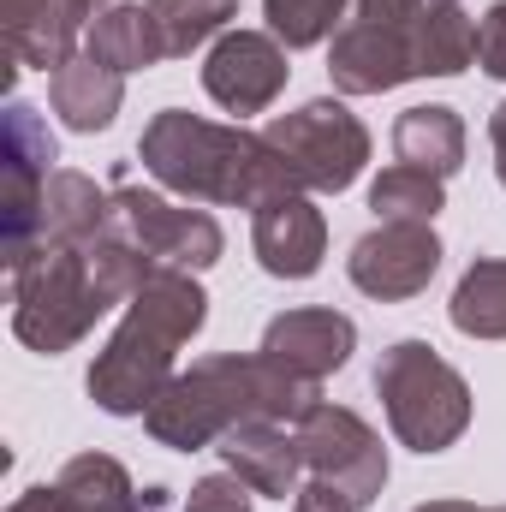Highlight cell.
I'll return each mask as SVG.
<instances>
[{
	"label": "cell",
	"instance_id": "836d02e7",
	"mask_svg": "<svg viewBox=\"0 0 506 512\" xmlns=\"http://www.w3.org/2000/svg\"><path fill=\"white\" fill-rule=\"evenodd\" d=\"M143 501H149V507H143V512H161V507H167V489H149Z\"/></svg>",
	"mask_w": 506,
	"mask_h": 512
},
{
	"label": "cell",
	"instance_id": "277c9868",
	"mask_svg": "<svg viewBox=\"0 0 506 512\" xmlns=\"http://www.w3.org/2000/svg\"><path fill=\"white\" fill-rule=\"evenodd\" d=\"M376 399L387 429L411 453H447L471 429V382L429 346V340H393L376 358Z\"/></svg>",
	"mask_w": 506,
	"mask_h": 512
},
{
	"label": "cell",
	"instance_id": "d6a6232c",
	"mask_svg": "<svg viewBox=\"0 0 506 512\" xmlns=\"http://www.w3.org/2000/svg\"><path fill=\"white\" fill-rule=\"evenodd\" d=\"M411 512H489V507H471V501H423V507Z\"/></svg>",
	"mask_w": 506,
	"mask_h": 512
},
{
	"label": "cell",
	"instance_id": "2e32d148",
	"mask_svg": "<svg viewBox=\"0 0 506 512\" xmlns=\"http://www.w3.org/2000/svg\"><path fill=\"white\" fill-rule=\"evenodd\" d=\"M215 453H221V465L239 483H251L256 495H268V501H286V495L304 489L298 483L304 453H298V435L286 423H239V429H227L215 441Z\"/></svg>",
	"mask_w": 506,
	"mask_h": 512
},
{
	"label": "cell",
	"instance_id": "5b68a950",
	"mask_svg": "<svg viewBox=\"0 0 506 512\" xmlns=\"http://www.w3.org/2000/svg\"><path fill=\"white\" fill-rule=\"evenodd\" d=\"M108 310L114 304L90 274V251L78 245H36L12 268V334L42 358L72 352Z\"/></svg>",
	"mask_w": 506,
	"mask_h": 512
},
{
	"label": "cell",
	"instance_id": "ba28073f",
	"mask_svg": "<svg viewBox=\"0 0 506 512\" xmlns=\"http://www.w3.org/2000/svg\"><path fill=\"white\" fill-rule=\"evenodd\" d=\"M298 453H304V471L334 483L352 507H376L381 489H387V447L381 435L352 411V405H334V399H316L298 423Z\"/></svg>",
	"mask_w": 506,
	"mask_h": 512
},
{
	"label": "cell",
	"instance_id": "cb8c5ba5",
	"mask_svg": "<svg viewBox=\"0 0 506 512\" xmlns=\"http://www.w3.org/2000/svg\"><path fill=\"white\" fill-rule=\"evenodd\" d=\"M143 6H149V18L161 30L167 60H185L203 42H221L227 24L239 18V0H143Z\"/></svg>",
	"mask_w": 506,
	"mask_h": 512
},
{
	"label": "cell",
	"instance_id": "e0dca14e",
	"mask_svg": "<svg viewBox=\"0 0 506 512\" xmlns=\"http://www.w3.org/2000/svg\"><path fill=\"white\" fill-rule=\"evenodd\" d=\"M120 102H126V72L102 66L96 54H72V60L48 78V108L60 114L66 131H84V137L108 131L120 120Z\"/></svg>",
	"mask_w": 506,
	"mask_h": 512
},
{
	"label": "cell",
	"instance_id": "9c48e42d",
	"mask_svg": "<svg viewBox=\"0 0 506 512\" xmlns=\"http://www.w3.org/2000/svg\"><path fill=\"white\" fill-rule=\"evenodd\" d=\"M48 161L54 155V131L36 120V108H24L18 96L6 102V143H0V173H6V197H0V262L6 274L42 245V191H48Z\"/></svg>",
	"mask_w": 506,
	"mask_h": 512
},
{
	"label": "cell",
	"instance_id": "484cf974",
	"mask_svg": "<svg viewBox=\"0 0 506 512\" xmlns=\"http://www.w3.org/2000/svg\"><path fill=\"white\" fill-rule=\"evenodd\" d=\"M346 6L352 0H262V18H268V36L292 54V48L328 42L346 24Z\"/></svg>",
	"mask_w": 506,
	"mask_h": 512
},
{
	"label": "cell",
	"instance_id": "e575fe53",
	"mask_svg": "<svg viewBox=\"0 0 506 512\" xmlns=\"http://www.w3.org/2000/svg\"><path fill=\"white\" fill-rule=\"evenodd\" d=\"M84 6H90V12H102V6H114V0H84Z\"/></svg>",
	"mask_w": 506,
	"mask_h": 512
},
{
	"label": "cell",
	"instance_id": "6da1fadb",
	"mask_svg": "<svg viewBox=\"0 0 506 512\" xmlns=\"http://www.w3.org/2000/svg\"><path fill=\"white\" fill-rule=\"evenodd\" d=\"M322 387L280 370L268 352H215L179 370L143 411V429L173 453H203L239 423H298Z\"/></svg>",
	"mask_w": 506,
	"mask_h": 512
},
{
	"label": "cell",
	"instance_id": "603a6c76",
	"mask_svg": "<svg viewBox=\"0 0 506 512\" xmlns=\"http://www.w3.org/2000/svg\"><path fill=\"white\" fill-rule=\"evenodd\" d=\"M447 316L465 340H506V256H477L459 274Z\"/></svg>",
	"mask_w": 506,
	"mask_h": 512
},
{
	"label": "cell",
	"instance_id": "ffe728a7",
	"mask_svg": "<svg viewBox=\"0 0 506 512\" xmlns=\"http://www.w3.org/2000/svg\"><path fill=\"white\" fill-rule=\"evenodd\" d=\"M84 54H96V60L114 66V72H149V66L167 60L149 6H131V0H114V6H102V12L90 18V30H84Z\"/></svg>",
	"mask_w": 506,
	"mask_h": 512
},
{
	"label": "cell",
	"instance_id": "d590c367",
	"mask_svg": "<svg viewBox=\"0 0 506 512\" xmlns=\"http://www.w3.org/2000/svg\"><path fill=\"white\" fill-rule=\"evenodd\" d=\"M489 512H506V507H489Z\"/></svg>",
	"mask_w": 506,
	"mask_h": 512
},
{
	"label": "cell",
	"instance_id": "52a82bcc",
	"mask_svg": "<svg viewBox=\"0 0 506 512\" xmlns=\"http://www.w3.org/2000/svg\"><path fill=\"white\" fill-rule=\"evenodd\" d=\"M108 233L126 239L131 251H143L155 268H185V274L215 268L227 251V233L209 209H185V203L143 191V185L108 191Z\"/></svg>",
	"mask_w": 506,
	"mask_h": 512
},
{
	"label": "cell",
	"instance_id": "f1b7e54d",
	"mask_svg": "<svg viewBox=\"0 0 506 512\" xmlns=\"http://www.w3.org/2000/svg\"><path fill=\"white\" fill-rule=\"evenodd\" d=\"M292 512H358V507H352V501H346V495H340L334 483L310 477V483H304V489L292 495Z\"/></svg>",
	"mask_w": 506,
	"mask_h": 512
},
{
	"label": "cell",
	"instance_id": "4dcf8cb0",
	"mask_svg": "<svg viewBox=\"0 0 506 512\" xmlns=\"http://www.w3.org/2000/svg\"><path fill=\"white\" fill-rule=\"evenodd\" d=\"M6 512H66V501H60V489H54V483H36V489H24Z\"/></svg>",
	"mask_w": 506,
	"mask_h": 512
},
{
	"label": "cell",
	"instance_id": "3957f363",
	"mask_svg": "<svg viewBox=\"0 0 506 512\" xmlns=\"http://www.w3.org/2000/svg\"><path fill=\"white\" fill-rule=\"evenodd\" d=\"M209 322V292L197 286V274L185 268H161L143 280V292L126 298L120 328L108 334V346L90 364V399L108 417H143L155 405V393L173 382V358L179 346H191Z\"/></svg>",
	"mask_w": 506,
	"mask_h": 512
},
{
	"label": "cell",
	"instance_id": "ac0fdd59",
	"mask_svg": "<svg viewBox=\"0 0 506 512\" xmlns=\"http://www.w3.org/2000/svg\"><path fill=\"white\" fill-rule=\"evenodd\" d=\"M108 227V191L78 173V167H54L48 191H42V245H96Z\"/></svg>",
	"mask_w": 506,
	"mask_h": 512
},
{
	"label": "cell",
	"instance_id": "f546056e",
	"mask_svg": "<svg viewBox=\"0 0 506 512\" xmlns=\"http://www.w3.org/2000/svg\"><path fill=\"white\" fill-rule=\"evenodd\" d=\"M358 18H376V24H411L423 12V0H352Z\"/></svg>",
	"mask_w": 506,
	"mask_h": 512
},
{
	"label": "cell",
	"instance_id": "7a4b0ae2",
	"mask_svg": "<svg viewBox=\"0 0 506 512\" xmlns=\"http://www.w3.org/2000/svg\"><path fill=\"white\" fill-rule=\"evenodd\" d=\"M137 161L155 185L191 197V203H221V209H262L292 185L286 161L274 155V143L262 131L245 126H215L203 114L185 108H161L143 137H137Z\"/></svg>",
	"mask_w": 506,
	"mask_h": 512
},
{
	"label": "cell",
	"instance_id": "8992f818",
	"mask_svg": "<svg viewBox=\"0 0 506 512\" xmlns=\"http://www.w3.org/2000/svg\"><path fill=\"white\" fill-rule=\"evenodd\" d=\"M262 137L286 161L292 185L322 191V197L358 185V173L370 161V126L346 108V96H316V102H304L292 114H274Z\"/></svg>",
	"mask_w": 506,
	"mask_h": 512
},
{
	"label": "cell",
	"instance_id": "d6986e66",
	"mask_svg": "<svg viewBox=\"0 0 506 512\" xmlns=\"http://www.w3.org/2000/svg\"><path fill=\"white\" fill-rule=\"evenodd\" d=\"M411 60L417 78H459L477 60V18L459 0H423L411 18Z\"/></svg>",
	"mask_w": 506,
	"mask_h": 512
},
{
	"label": "cell",
	"instance_id": "30bf717a",
	"mask_svg": "<svg viewBox=\"0 0 506 512\" xmlns=\"http://www.w3.org/2000/svg\"><path fill=\"white\" fill-rule=\"evenodd\" d=\"M441 233L429 221H376L352 256H346V274L364 298L376 304H405L417 292H429V280L441 274Z\"/></svg>",
	"mask_w": 506,
	"mask_h": 512
},
{
	"label": "cell",
	"instance_id": "9a60e30c",
	"mask_svg": "<svg viewBox=\"0 0 506 512\" xmlns=\"http://www.w3.org/2000/svg\"><path fill=\"white\" fill-rule=\"evenodd\" d=\"M0 18H6V84L18 78V66L30 72H60L72 54H78V36L90 30V6L84 0H0Z\"/></svg>",
	"mask_w": 506,
	"mask_h": 512
},
{
	"label": "cell",
	"instance_id": "1f68e13d",
	"mask_svg": "<svg viewBox=\"0 0 506 512\" xmlns=\"http://www.w3.org/2000/svg\"><path fill=\"white\" fill-rule=\"evenodd\" d=\"M489 149H495V179L506 185V102H495L489 114Z\"/></svg>",
	"mask_w": 506,
	"mask_h": 512
},
{
	"label": "cell",
	"instance_id": "7c38bea8",
	"mask_svg": "<svg viewBox=\"0 0 506 512\" xmlns=\"http://www.w3.org/2000/svg\"><path fill=\"white\" fill-rule=\"evenodd\" d=\"M328 78L340 96H387L417 78L411 60V24H376V18H346L328 42Z\"/></svg>",
	"mask_w": 506,
	"mask_h": 512
},
{
	"label": "cell",
	"instance_id": "83f0119b",
	"mask_svg": "<svg viewBox=\"0 0 506 512\" xmlns=\"http://www.w3.org/2000/svg\"><path fill=\"white\" fill-rule=\"evenodd\" d=\"M477 66L489 78H506V0H495L483 18H477Z\"/></svg>",
	"mask_w": 506,
	"mask_h": 512
},
{
	"label": "cell",
	"instance_id": "44dd1931",
	"mask_svg": "<svg viewBox=\"0 0 506 512\" xmlns=\"http://www.w3.org/2000/svg\"><path fill=\"white\" fill-rule=\"evenodd\" d=\"M393 155L405 167H423L435 179H453L465 167V120L441 102H423V108H405L393 120Z\"/></svg>",
	"mask_w": 506,
	"mask_h": 512
},
{
	"label": "cell",
	"instance_id": "5bb4252c",
	"mask_svg": "<svg viewBox=\"0 0 506 512\" xmlns=\"http://www.w3.org/2000/svg\"><path fill=\"white\" fill-rule=\"evenodd\" d=\"M251 251L274 280H310L328 256V221L310 191H286L251 215Z\"/></svg>",
	"mask_w": 506,
	"mask_h": 512
},
{
	"label": "cell",
	"instance_id": "4316f807",
	"mask_svg": "<svg viewBox=\"0 0 506 512\" xmlns=\"http://www.w3.org/2000/svg\"><path fill=\"white\" fill-rule=\"evenodd\" d=\"M185 512H256V489L251 483H239L233 471H215V477L191 483Z\"/></svg>",
	"mask_w": 506,
	"mask_h": 512
},
{
	"label": "cell",
	"instance_id": "4fadbf2b",
	"mask_svg": "<svg viewBox=\"0 0 506 512\" xmlns=\"http://www.w3.org/2000/svg\"><path fill=\"white\" fill-rule=\"evenodd\" d=\"M262 352H268L280 370H292V376H304V382L322 387L334 370L352 364V352H358V322L340 316V310H328V304L280 310V316L262 328Z\"/></svg>",
	"mask_w": 506,
	"mask_h": 512
},
{
	"label": "cell",
	"instance_id": "8fae6325",
	"mask_svg": "<svg viewBox=\"0 0 506 512\" xmlns=\"http://www.w3.org/2000/svg\"><path fill=\"white\" fill-rule=\"evenodd\" d=\"M292 66H286V48L268 36V30H227L221 42H209V60H203V90L209 102H221L227 114H262L280 102Z\"/></svg>",
	"mask_w": 506,
	"mask_h": 512
},
{
	"label": "cell",
	"instance_id": "d4e9b609",
	"mask_svg": "<svg viewBox=\"0 0 506 512\" xmlns=\"http://www.w3.org/2000/svg\"><path fill=\"white\" fill-rule=\"evenodd\" d=\"M370 209H376V221H429L435 227V215L447 209V179L393 161V167H381L376 185H370Z\"/></svg>",
	"mask_w": 506,
	"mask_h": 512
},
{
	"label": "cell",
	"instance_id": "7402d4cb",
	"mask_svg": "<svg viewBox=\"0 0 506 512\" xmlns=\"http://www.w3.org/2000/svg\"><path fill=\"white\" fill-rule=\"evenodd\" d=\"M66 512H143L149 501H137V483L114 453H72L54 477Z\"/></svg>",
	"mask_w": 506,
	"mask_h": 512
}]
</instances>
